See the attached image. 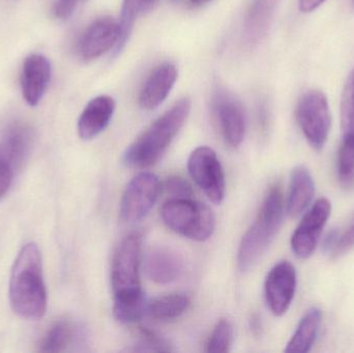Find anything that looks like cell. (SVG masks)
Masks as SVG:
<instances>
[{
    "mask_svg": "<svg viewBox=\"0 0 354 353\" xmlns=\"http://www.w3.org/2000/svg\"><path fill=\"white\" fill-rule=\"evenodd\" d=\"M315 195V184L305 166H297L291 172L286 211L291 218L301 216L311 204Z\"/></svg>",
    "mask_w": 354,
    "mask_h": 353,
    "instance_id": "ac0fdd59",
    "label": "cell"
},
{
    "mask_svg": "<svg viewBox=\"0 0 354 353\" xmlns=\"http://www.w3.org/2000/svg\"><path fill=\"white\" fill-rule=\"evenodd\" d=\"M165 189L171 198H192L191 184L180 176H171L165 182Z\"/></svg>",
    "mask_w": 354,
    "mask_h": 353,
    "instance_id": "f1b7e54d",
    "label": "cell"
},
{
    "mask_svg": "<svg viewBox=\"0 0 354 353\" xmlns=\"http://www.w3.org/2000/svg\"><path fill=\"white\" fill-rule=\"evenodd\" d=\"M80 0H57L54 6V15L58 19H68L76 10Z\"/></svg>",
    "mask_w": 354,
    "mask_h": 353,
    "instance_id": "4dcf8cb0",
    "label": "cell"
},
{
    "mask_svg": "<svg viewBox=\"0 0 354 353\" xmlns=\"http://www.w3.org/2000/svg\"><path fill=\"white\" fill-rule=\"evenodd\" d=\"M353 6H354V0H353Z\"/></svg>",
    "mask_w": 354,
    "mask_h": 353,
    "instance_id": "d590c367",
    "label": "cell"
},
{
    "mask_svg": "<svg viewBox=\"0 0 354 353\" xmlns=\"http://www.w3.org/2000/svg\"><path fill=\"white\" fill-rule=\"evenodd\" d=\"M209 1H212V0H191V4L193 6H201Z\"/></svg>",
    "mask_w": 354,
    "mask_h": 353,
    "instance_id": "e575fe53",
    "label": "cell"
},
{
    "mask_svg": "<svg viewBox=\"0 0 354 353\" xmlns=\"http://www.w3.org/2000/svg\"><path fill=\"white\" fill-rule=\"evenodd\" d=\"M31 143L32 135L30 128L25 124H14L8 128L0 142V158L17 169L29 155Z\"/></svg>",
    "mask_w": 354,
    "mask_h": 353,
    "instance_id": "d6986e66",
    "label": "cell"
},
{
    "mask_svg": "<svg viewBox=\"0 0 354 353\" xmlns=\"http://www.w3.org/2000/svg\"><path fill=\"white\" fill-rule=\"evenodd\" d=\"M145 269L151 281L158 284L174 283L183 275V257L169 247H153L147 253Z\"/></svg>",
    "mask_w": 354,
    "mask_h": 353,
    "instance_id": "4fadbf2b",
    "label": "cell"
},
{
    "mask_svg": "<svg viewBox=\"0 0 354 353\" xmlns=\"http://www.w3.org/2000/svg\"><path fill=\"white\" fill-rule=\"evenodd\" d=\"M156 1H157V0H138L141 12H145V10L151 8Z\"/></svg>",
    "mask_w": 354,
    "mask_h": 353,
    "instance_id": "836d02e7",
    "label": "cell"
},
{
    "mask_svg": "<svg viewBox=\"0 0 354 353\" xmlns=\"http://www.w3.org/2000/svg\"><path fill=\"white\" fill-rule=\"evenodd\" d=\"M338 178L345 187L351 186L354 182V133L344 135L342 144L338 153Z\"/></svg>",
    "mask_w": 354,
    "mask_h": 353,
    "instance_id": "cb8c5ba5",
    "label": "cell"
},
{
    "mask_svg": "<svg viewBox=\"0 0 354 353\" xmlns=\"http://www.w3.org/2000/svg\"><path fill=\"white\" fill-rule=\"evenodd\" d=\"M326 0H299V10L304 12H311L319 8Z\"/></svg>",
    "mask_w": 354,
    "mask_h": 353,
    "instance_id": "d6a6232c",
    "label": "cell"
},
{
    "mask_svg": "<svg viewBox=\"0 0 354 353\" xmlns=\"http://www.w3.org/2000/svg\"><path fill=\"white\" fill-rule=\"evenodd\" d=\"M189 111L191 101L187 97L176 102L128 147L124 155V163L134 168L149 167L157 163L183 128Z\"/></svg>",
    "mask_w": 354,
    "mask_h": 353,
    "instance_id": "7a4b0ae2",
    "label": "cell"
},
{
    "mask_svg": "<svg viewBox=\"0 0 354 353\" xmlns=\"http://www.w3.org/2000/svg\"><path fill=\"white\" fill-rule=\"evenodd\" d=\"M330 213L332 204L330 200L319 198L304 216L291 238V249L297 257L307 259L313 254Z\"/></svg>",
    "mask_w": 354,
    "mask_h": 353,
    "instance_id": "9c48e42d",
    "label": "cell"
},
{
    "mask_svg": "<svg viewBox=\"0 0 354 353\" xmlns=\"http://www.w3.org/2000/svg\"><path fill=\"white\" fill-rule=\"evenodd\" d=\"M74 337V327L71 321L60 319L52 325L41 340L39 350L41 352H64Z\"/></svg>",
    "mask_w": 354,
    "mask_h": 353,
    "instance_id": "603a6c76",
    "label": "cell"
},
{
    "mask_svg": "<svg viewBox=\"0 0 354 353\" xmlns=\"http://www.w3.org/2000/svg\"><path fill=\"white\" fill-rule=\"evenodd\" d=\"M120 25L111 18H101L89 25L81 35L78 53L83 60L95 59L118 44Z\"/></svg>",
    "mask_w": 354,
    "mask_h": 353,
    "instance_id": "8fae6325",
    "label": "cell"
},
{
    "mask_svg": "<svg viewBox=\"0 0 354 353\" xmlns=\"http://www.w3.org/2000/svg\"><path fill=\"white\" fill-rule=\"evenodd\" d=\"M115 111V102L109 95H100L91 99L81 113L78 122L79 136L83 140L101 134L112 120Z\"/></svg>",
    "mask_w": 354,
    "mask_h": 353,
    "instance_id": "2e32d148",
    "label": "cell"
},
{
    "mask_svg": "<svg viewBox=\"0 0 354 353\" xmlns=\"http://www.w3.org/2000/svg\"><path fill=\"white\" fill-rule=\"evenodd\" d=\"M341 126L343 134L354 133V68L343 89L341 99Z\"/></svg>",
    "mask_w": 354,
    "mask_h": 353,
    "instance_id": "484cf974",
    "label": "cell"
},
{
    "mask_svg": "<svg viewBox=\"0 0 354 353\" xmlns=\"http://www.w3.org/2000/svg\"><path fill=\"white\" fill-rule=\"evenodd\" d=\"M297 283V271L289 261H281L270 269L264 283V294L274 316H282L290 308Z\"/></svg>",
    "mask_w": 354,
    "mask_h": 353,
    "instance_id": "30bf717a",
    "label": "cell"
},
{
    "mask_svg": "<svg viewBox=\"0 0 354 353\" xmlns=\"http://www.w3.org/2000/svg\"><path fill=\"white\" fill-rule=\"evenodd\" d=\"M233 340V327L227 319H221L207 343V352L225 353L230 350L231 344Z\"/></svg>",
    "mask_w": 354,
    "mask_h": 353,
    "instance_id": "4316f807",
    "label": "cell"
},
{
    "mask_svg": "<svg viewBox=\"0 0 354 353\" xmlns=\"http://www.w3.org/2000/svg\"><path fill=\"white\" fill-rule=\"evenodd\" d=\"M139 233H130L118 245L112 260L111 283L114 296L143 292L140 282L141 248Z\"/></svg>",
    "mask_w": 354,
    "mask_h": 353,
    "instance_id": "5b68a950",
    "label": "cell"
},
{
    "mask_svg": "<svg viewBox=\"0 0 354 353\" xmlns=\"http://www.w3.org/2000/svg\"><path fill=\"white\" fill-rule=\"evenodd\" d=\"M177 68L171 62H164L158 66L145 81L140 95L139 104L145 110L159 107L169 95L177 80Z\"/></svg>",
    "mask_w": 354,
    "mask_h": 353,
    "instance_id": "9a60e30c",
    "label": "cell"
},
{
    "mask_svg": "<svg viewBox=\"0 0 354 353\" xmlns=\"http://www.w3.org/2000/svg\"><path fill=\"white\" fill-rule=\"evenodd\" d=\"M138 341L135 344V352H169L167 342L147 329L139 332Z\"/></svg>",
    "mask_w": 354,
    "mask_h": 353,
    "instance_id": "83f0119b",
    "label": "cell"
},
{
    "mask_svg": "<svg viewBox=\"0 0 354 353\" xmlns=\"http://www.w3.org/2000/svg\"><path fill=\"white\" fill-rule=\"evenodd\" d=\"M189 305L191 300L185 294H168L151 300L147 306V312L156 321H174L185 314Z\"/></svg>",
    "mask_w": 354,
    "mask_h": 353,
    "instance_id": "44dd1931",
    "label": "cell"
},
{
    "mask_svg": "<svg viewBox=\"0 0 354 353\" xmlns=\"http://www.w3.org/2000/svg\"><path fill=\"white\" fill-rule=\"evenodd\" d=\"M8 296L12 311L27 321L43 318L47 310V290L41 251L35 242L23 246L12 267Z\"/></svg>",
    "mask_w": 354,
    "mask_h": 353,
    "instance_id": "6da1fadb",
    "label": "cell"
},
{
    "mask_svg": "<svg viewBox=\"0 0 354 353\" xmlns=\"http://www.w3.org/2000/svg\"><path fill=\"white\" fill-rule=\"evenodd\" d=\"M280 0H253L243 24V39L250 47L257 45L270 31Z\"/></svg>",
    "mask_w": 354,
    "mask_h": 353,
    "instance_id": "e0dca14e",
    "label": "cell"
},
{
    "mask_svg": "<svg viewBox=\"0 0 354 353\" xmlns=\"http://www.w3.org/2000/svg\"><path fill=\"white\" fill-rule=\"evenodd\" d=\"M147 311L145 294L114 296L113 315L124 325L138 323Z\"/></svg>",
    "mask_w": 354,
    "mask_h": 353,
    "instance_id": "7402d4cb",
    "label": "cell"
},
{
    "mask_svg": "<svg viewBox=\"0 0 354 353\" xmlns=\"http://www.w3.org/2000/svg\"><path fill=\"white\" fill-rule=\"evenodd\" d=\"M353 247H354V224L344 234L340 236L335 254H338L339 252H344V251L348 250Z\"/></svg>",
    "mask_w": 354,
    "mask_h": 353,
    "instance_id": "1f68e13d",
    "label": "cell"
},
{
    "mask_svg": "<svg viewBox=\"0 0 354 353\" xmlns=\"http://www.w3.org/2000/svg\"><path fill=\"white\" fill-rule=\"evenodd\" d=\"M322 323V312L319 308L310 309L304 315L285 348L287 353H307L311 352Z\"/></svg>",
    "mask_w": 354,
    "mask_h": 353,
    "instance_id": "ffe728a7",
    "label": "cell"
},
{
    "mask_svg": "<svg viewBox=\"0 0 354 353\" xmlns=\"http://www.w3.org/2000/svg\"><path fill=\"white\" fill-rule=\"evenodd\" d=\"M284 216V198L280 184L268 191L255 221L249 228L237 254V265L241 271L253 269L276 238Z\"/></svg>",
    "mask_w": 354,
    "mask_h": 353,
    "instance_id": "3957f363",
    "label": "cell"
},
{
    "mask_svg": "<svg viewBox=\"0 0 354 353\" xmlns=\"http://www.w3.org/2000/svg\"><path fill=\"white\" fill-rule=\"evenodd\" d=\"M52 76L51 62L41 54H31L23 62L21 87L23 99L31 107L43 99Z\"/></svg>",
    "mask_w": 354,
    "mask_h": 353,
    "instance_id": "7c38bea8",
    "label": "cell"
},
{
    "mask_svg": "<svg viewBox=\"0 0 354 353\" xmlns=\"http://www.w3.org/2000/svg\"><path fill=\"white\" fill-rule=\"evenodd\" d=\"M140 6L138 0H124L122 8V16H120V37L118 44L114 47V55H118L124 49L127 41H129L137 15L140 14Z\"/></svg>",
    "mask_w": 354,
    "mask_h": 353,
    "instance_id": "d4e9b609",
    "label": "cell"
},
{
    "mask_svg": "<svg viewBox=\"0 0 354 353\" xmlns=\"http://www.w3.org/2000/svg\"><path fill=\"white\" fill-rule=\"evenodd\" d=\"M297 120L304 136L316 151H322L330 135V106L322 91L312 89L301 95L297 106Z\"/></svg>",
    "mask_w": 354,
    "mask_h": 353,
    "instance_id": "8992f818",
    "label": "cell"
},
{
    "mask_svg": "<svg viewBox=\"0 0 354 353\" xmlns=\"http://www.w3.org/2000/svg\"><path fill=\"white\" fill-rule=\"evenodd\" d=\"M214 108L225 142L236 149L245 139V120L243 109L237 102L225 95L216 97Z\"/></svg>",
    "mask_w": 354,
    "mask_h": 353,
    "instance_id": "5bb4252c",
    "label": "cell"
},
{
    "mask_svg": "<svg viewBox=\"0 0 354 353\" xmlns=\"http://www.w3.org/2000/svg\"><path fill=\"white\" fill-rule=\"evenodd\" d=\"M161 192L159 178L151 172L137 174L124 190L120 217L129 223L140 221L153 209Z\"/></svg>",
    "mask_w": 354,
    "mask_h": 353,
    "instance_id": "ba28073f",
    "label": "cell"
},
{
    "mask_svg": "<svg viewBox=\"0 0 354 353\" xmlns=\"http://www.w3.org/2000/svg\"><path fill=\"white\" fill-rule=\"evenodd\" d=\"M161 216L172 231L197 242L208 240L216 227L212 209L192 198H170L162 207Z\"/></svg>",
    "mask_w": 354,
    "mask_h": 353,
    "instance_id": "277c9868",
    "label": "cell"
},
{
    "mask_svg": "<svg viewBox=\"0 0 354 353\" xmlns=\"http://www.w3.org/2000/svg\"><path fill=\"white\" fill-rule=\"evenodd\" d=\"M187 169L194 182L212 203L223 202L226 188L224 170L214 149L197 147L189 155Z\"/></svg>",
    "mask_w": 354,
    "mask_h": 353,
    "instance_id": "52a82bcc",
    "label": "cell"
},
{
    "mask_svg": "<svg viewBox=\"0 0 354 353\" xmlns=\"http://www.w3.org/2000/svg\"><path fill=\"white\" fill-rule=\"evenodd\" d=\"M14 168L6 160L0 158V200L10 190L14 178Z\"/></svg>",
    "mask_w": 354,
    "mask_h": 353,
    "instance_id": "f546056e",
    "label": "cell"
}]
</instances>
